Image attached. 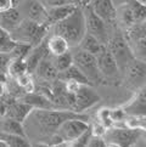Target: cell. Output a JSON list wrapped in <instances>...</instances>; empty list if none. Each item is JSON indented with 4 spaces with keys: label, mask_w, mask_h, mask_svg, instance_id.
I'll use <instances>...</instances> for the list:
<instances>
[{
    "label": "cell",
    "mask_w": 146,
    "mask_h": 147,
    "mask_svg": "<svg viewBox=\"0 0 146 147\" xmlns=\"http://www.w3.org/2000/svg\"><path fill=\"white\" fill-rule=\"evenodd\" d=\"M70 118H82L88 120V115L71 109L57 108H33L23 122L26 135L30 141H39L32 146H46L49 138L56 133L57 128Z\"/></svg>",
    "instance_id": "6da1fadb"
},
{
    "label": "cell",
    "mask_w": 146,
    "mask_h": 147,
    "mask_svg": "<svg viewBox=\"0 0 146 147\" xmlns=\"http://www.w3.org/2000/svg\"><path fill=\"white\" fill-rule=\"evenodd\" d=\"M54 34L62 36L70 48L78 46L83 35L85 34V20L83 13V7L77 5V7L66 18L53 24Z\"/></svg>",
    "instance_id": "7a4b0ae2"
},
{
    "label": "cell",
    "mask_w": 146,
    "mask_h": 147,
    "mask_svg": "<svg viewBox=\"0 0 146 147\" xmlns=\"http://www.w3.org/2000/svg\"><path fill=\"white\" fill-rule=\"evenodd\" d=\"M89 123L82 118H70L66 119L59 128L56 133L49 138L46 146H70L78 136H80L89 128Z\"/></svg>",
    "instance_id": "3957f363"
},
{
    "label": "cell",
    "mask_w": 146,
    "mask_h": 147,
    "mask_svg": "<svg viewBox=\"0 0 146 147\" xmlns=\"http://www.w3.org/2000/svg\"><path fill=\"white\" fill-rule=\"evenodd\" d=\"M48 30L49 28L45 26L38 24L27 18H22V21L9 33L12 40L16 43L35 46L44 41Z\"/></svg>",
    "instance_id": "277c9868"
},
{
    "label": "cell",
    "mask_w": 146,
    "mask_h": 147,
    "mask_svg": "<svg viewBox=\"0 0 146 147\" xmlns=\"http://www.w3.org/2000/svg\"><path fill=\"white\" fill-rule=\"evenodd\" d=\"M145 130L143 129H132L128 127H110L103 134V139L106 141V146L114 147H129L135 146L138 141H141L144 138Z\"/></svg>",
    "instance_id": "5b68a950"
},
{
    "label": "cell",
    "mask_w": 146,
    "mask_h": 147,
    "mask_svg": "<svg viewBox=\"0 0 146 147\" xmlns=\"http://www.w3.org/2000/svg\"><path fill=\"white\" fill-rule=\"evenodd\" d=\"M71 52L73 59V66H76L93 85L100 84L105 80L100 71H99L95 55H91L89 52L79 49L78 46L71 48Z\"/></svg>",
    "instance_id": "8992f818"
},
{
    "label": "cell",
    "mask_w": 146,
    "mask_h": 147,
    "mask_svg": "<svg viewBox=\"0 0 146 147\" xmlns=\"http://www.w3.org/2000/svg\"><path fill=\"white\" fill-rule=\"evenodd\" d=\"M126 38L127 43L132 50L135 59L145 61L146 57V27L145 22L135 23L132 27L126 29Z\"/></svg>",
    "instance_id": "52a82bcc"
},
{
    "label": "cell",
    "mask_w": 146,
    "mask_h": 147,
    "mask_svg": "<svg viewBox=\"0 0 146 147\" xmlns=\"http://www.w3.org/2000/svg\"><path fill=\"white\" fill-rule=\"evenodd\" d=\"M106 46L114 57L121 72L135 59L124 35H114L112 38H108Z\"/></svg>",
    "instance_id": "ba28073f"
},
{
    "label": "cell",
    "mask_w": 146,
    "mask_h": 147,
    "mask_svg": "<svg viewBox=\"0 0 146 147\" xmlns=\"http://www.w3.org/2000/svg\"><path fill=\"white\" fill-rule=\"evenodd\" d=\"M20 12L23 18L30 20L33 22L50 27L49 16H48V10L44 5H41L38 0H20Z\"/></svg>",
    "instance_id": "9c48e42d"
},
{
    "label": "cell",
    "mask_w": 146,
    "mask_h": 147,
    "mask_svg": "<svg viewBox=\"0 0 146 147\" xmlns=\"http://www.w3.org/2000/svg\"><path fill=\"white\" fill-rule=\"evenodd\" d=\"M83 13H84L87 33L94 35L97 40H100L103 45H106L107 40H108L107 23L93 11V9L89 6V4H87L85 6L83 7Z\"/></svg>",
    "instance_id": "30bf717a"
},
{
    "label": "cell",
    "mask_w": 146,
    "mask_h": 147,
    "mask_svg": "<svg viewBox=\"0 0 146 147\" xmlns=\"http://www.w3.org/2000/svg\"><path fill=\"white\" fill-rule=\"evenodd\" d=\"M124 74V82L127 83L129 88L140 89L144 86L145 78H146V66L145 61L134 59L128 66L122 71Z\"/></svg>",
    "instance_id": "8fae6325"
},
{
    "label": "cell",
    "mask_w": 146,
    "mask_h": 147,
    "mask_svg": "<svg viewBox=\"0 0 146 147\" xmlns=\"http://www.w3.org/2000/svg\"><path fill=\"white\" fill-rule=\"evenodd\" d=\"M99 101H100V96L93 89V85L80 84L74 94V108H73V111L83 113L87 109L95 106Z\"/></svg>",
    "instance_id": "7c38bea8"
},
{
    "label": "cell",
    "mask_w": 146,
    "mask_h": 147,
    "mask_svg": "<svg viewBox=\"0 0 146 147\" xmlns=\"http://www.w3.org/2000/svg\"><path fill=\"white\" fill-rule=\"evenodd\" d=\"M95 57H96L99 71H100L101 76L103 77V79H114V78H117L121 71H119L116 60H114V57L110 52L106 45L103 46L102 50Z\"/></svg>",
    "instance_id": "4fadbf2b"
},
{
    "label": "cell",
    "mask_w": 146,
    "mask_h": 147,
    "mask_svg": "<svg viewBox=\"0 0 146 147\" xmlns=\"http://www.w3.org/2000/svg\"><path fill=\"white\" fill-rule=\"evenodd\" d=\"M89 6L106 23L112 24L117 21V12L113 0H90Z\"/></svg>",
    "instance_id": "5bb4252c"
},
{
    "label": "cell",
    "mask_w": 146,
    "mask_h": 147,
    "mask_svg": "<svg viewBox=\"0 0 146 147\" xmlns=\"http://www.w3.org/2000/svg\"><path fill=\"white\" fill-rule=\"evenodd\" d=\"M127 115H146V88L137 90L133 98L123 107Z\"/></svg>",
    "instance_id": "9a60e30c"
},
{
    "label": "cell",
    "mask_w": 146,
    "mask_h": 147,
    "mask_svg": "<svg viewBox=\"0 0 146 147\" xmlns=\"http://www.w3.org/2000/svg\"><path fill=\"white\" fill-rule=\"evenodd\" d=\"M33 74H35L36 78H38L41 83H51L55 79H57L59 72H57L56 68L54 67L53 61H51V57L49 54H46L44 56V59L39 62V65L36 66Z\"/></svg>",
    "instance_id": "2e32d148"
},
{
    "label": "cell",
    "mask_w": 146,
    "mask_h": 147,
    "mask_svg": "<svg viewBox=\"0 0 146 147\" xmlns=\"http://www.w3.org/2000/svg\"><path fill=\"white\" fill-rule=\"evenodd\" d=\"M46 54H48V51H46L44 41L40 43L39 45H35V46H32V48H30L28 54L26 55V57L23 59L26 67H27V72L29 74H33L36 66L39 65V62L44 59V56Z\"/></svg>",
    "instance_id": "e0dca14e"
},
{
    "label": "cell",
    "mask_w": 146,
    "mask_h": 147,
    "mask_svg": "<svg viewBox=\"0 0 146 147\" xmlns=\"http://www.w3.org/2000/svg\"><path fill=\"white\" fill-rule=\"evenodd\" d=\"M18 100L28 103L29 106H32L33 108H54V105L51 102V100L38 91L23 92L22 95L18 97Z\"/></svg>",
    "instance_id": "ac0fdd59"
},
{
    "label": "cell",
    "mask_w": 146,
    "mask_h": 147,
    "mask_svg": "<svg viewBox=\"0 0 146 147\" xmlns=\"http://www.w3.org/2000/svg\"><path fill=\"white\" fill-rule=\"evenodd\" d=\"M22 15L17 6H14L6 11L0 12V27L4 28L5 30H12L16 26L22 21Z\"/></svg>",
    "instance_id": "d6986e66"
},
{
    "label": "cell",
    "mask_w": 146,
    "mask_h": 147,
    "mask_svg": "<svg viewBox=\"0 0 146 147\" xmlns=\"http://www.w3.org/2000/svg\"><path fill=\"white\" fill-rule=\"evenodd\" d=\"M44 44H45L46 51H48V54L50 56H59L61 54H65L66 51H68L71 49L68 44H67V41L62 36L56 34H53L50 38L44 40Z\"/></svg>",
    "instance_id": "ffe728a7"
},
{
    "label": "cell",
    "mask_w": 146,
    "mask_h": 147,
    "mask_svg": "<svg viewBox=\"0 0 146 147\" xmlns=\"http://www.w3.org/2000/svg\"><path fill=\"white\" fill-rule=\"evenodd\" d=\"M76 7H77V5H74V4L66 3V4H62V5H57V6H54V7L46 9V10H48L50 27L54 23H56V22H59V21L66 18Z\"/></svg>",
    "instance_id": "44dd1931"
},
{
    "label": "cell",
    "mask_w": 146,
    "mask_h": 147,
    "mask_svg": "<svg viewBox=\"0 0 146 147\" xmlns=\"http://www.w3.org/2000/svg\"><path fill=\"white\" fill-rule=\"evenodd\" d=\"M0 141H3L6 147H29L32 146L30 140L27 136L18 134H10L0 131Z\"/></svg>",
    "instance_id": "7402d4cb"
},
{
    "label": "cell",
    "mask_w": 146,
    "mask_h": 147,
    "mask_svg": "<svg viewBox=\"0 0 146 147\" xmlns=\"http://www.w3.org/2000/svg\"><path fill=\"white\" fill-rule=\"evenodd\" d=\"M103 46L105 45H103L100 40H97L94 35L87 33V32H85L84 35H83V38L79 41V44H78V48L79 49L89 52V54H91V55H95V56L102 50Z\"/></svg>",
    "instance_id": "603a6c76"
},
{
    "label": "cell",
    "mask_w": 146,
    "mask_h": 147,
    "mask_svg": "<svg viewBox=\"0 0 146 147\" xmlns=\"http://www.w3.org/2000/svg\"><path fill=\"white\" fill-rule=\"evenodd\" d=\"M0 131L27 136L23 128V124L14 118L6 117V115H0Z\"/></svg>",
    "instance_id": "cb8c5ba5"
},
{
    "label": "cell",
    "mask_w": 146,
    "mask_h": 147,
    "mask_svg": "<svg viewBox=\"0 0 146 147\" xmlns=\"http://www.w3.org/2000/svg\"><path fill=\"white\" fill-rule=\"evenodd\" d=\"M57 79H60V80H74V82L79 83V84H88V85H93V84L85 78V76L73 65L68 68V69L59 73V74H57Z\"/></svg>",
    "instance_id": "d4e9b609"
},
{
    "label": "cell",
    "mask_w": 146,
    "mask_h": 147,
    "mask_svg": "<svg viewBox=\"0 0 146 147\" xmlns=\"http://www.w3.org/2000/svg\"><path fill=\"white\" fill-rule=\"evenodd\" d=\"M116 12H117V21H119L121 24L126 29L137 23L134 17H133L132 11H130V9L128 7L127 3H123V4L119 5L118 7H116Z\"/></svg>",
    "instance_id": "484cf974"
},
{
    "label": "cell",
    "mask_w": 146,
    "mask_h": 147,
    "mask_svg": "<svg viewBox=\"0 0 146 147\" xmlns=\"http://www.w3.org/2000/svg\"><path fill=\"white\" fill-rule=\"evenodd\" d=\"M127 5L133 13V17L137 23L145 22L146 20V9H145V3L140 1V0H127Z\"/></svg>",
    "instance_id": "4316f807"
},
{
    "label": "cell",
    "mask_w": 146,
    "mask_h": 147,
    "mask_svg": "<svg viewBox=\"0 0 146 147\" xmlns=\"http://www.w3.org/2000/svg\"><path fill=\"white\" fill-rule=\"evenodd\" d=\"M51 61H53V65L56 68V71L61 73L73 65V59H72V52L71 49L68 51H66L65 54H61L59 56H50Z\"/></svg>",
    "instance_id": "83f0119b"
},
{
    "label": "cell",
    "mask_w": 146,
    "mask_h": 147,
    "mask_svg": "<svg viewBox=\"0 0 146 147\" xmlns=\"http://www.w3.org/2000/svg\"><path fill=\"white\" fill-rule=\"evenodd\" d=\"M27 72V67H26L24 60L23 59H11L7 68V77L15 79L20 74ZM28 73V72H27Z\"/></svg>",
    "instance_id": "f1b7e54d"
},
{
    "label": "cell",
    "mask_w": 146,
    "mask_h": 147,
    "mask_svg": "<svg viewBox=\"0 0 146 147\" xmlns=\"http://www.w3.org/2000/svg\"><path fill=\"white\" fill-rule=\"evenodd\" d=\"M16 41H14L7 30L0 27V54H9Z\"/></svg>",
    "instance_id": "f546056e"
},
{
    "label": "cell",
    "mask_w": 146,
    "mask_h": 147,
    "mask_svg": "<svg viewBox=\"0 0 146 147\" xmlns=\"http://www.w3.org/2000/svg\"><path fill=\"white\" fill-rule=\"evenodd\" d=\"M146 115H127L123 125L132 129H143L145 130Z\"/></svg>",
    "instance_id": "4dcf8cb0"
},
{
    "label": "cell",
    "mask_w": 146,
    "mask_h": 147,
    "mask_svg": "<svg viewBox=\"0 0 146 147\" xmlns=\"http://www.w3.org/2000/svg\"><path fill=\"white\" fill-rule=\"evenodd\" d=\"M32 46H29L27 44H21V43H16L14 45V48L11 49V51L9 52V55L11 59H24L26 55L28 54V51L30 50Z\"/></svg>",
    "instance_id": "1f68e13d"
},
{
    "label": "cell",
    "mask_w": 146,
    "mask_h": 147,
    "mask_svg": "<svg viewBox=\"0 0 146 147\" xmlns=\"http://www.w3.org/2000/svg\"><path fill=\"white\" fill-rule=\"evenodd\" d=\"M10 57L9 54H0V80L6 82L7 79V68L10 63Z\"/></svg>",
    "instance_id": "d6a6232c"
},
{
    "label": "cell",
    "mask_w": 146,
    "mask_h": 147,
    "mask_svg": "<svg viewBox=\"0 0 146 147\" xmlns=\"http://www.w3.org/2000/svg\"><path fill=\"white\" fill-rule=\"evenodd\" d=\"M127 114L124 112L123 108H113L110 109V118H111L112 123H124V119H126Z\"/></svg>",
    "instance_id": "836d02e7"
},
{
    "label": "cell",
    "mask_w": 146,
    "mask_h": 147,
    "mask_svg": "<svg viewBox=\"0 0 146 147\" xmlns=\"http://www.w3.org/2000/svg\"><path fill=\"white\" fill-rule=\"evenodd\" d=\"M97 119H99V122H100L106 129L113 125L111 118H110V109H108V108H102V109H100V111H99V113H97Z\"/></svg>",
    "instance_id": "e575fe53"
},
{
    "label": "cell",
    "mask_w": 146,
    "mask_h": 147,
    "mask_svg": "<svg viewBox=\"0 0 146 147\" xmlns=\"http://www.w3.org/2000/svg\"><path fill=\"white\" fill-rule=\"evenodd\" d=\"M87 146H89V147H105L106 146V141H105V139H103V136L93 135L91 134Z\"/></svg>",
    "instance_id": "d590c367"
},
{
    "label": "cell",
    "mask_w": 146,
    "mask_h": 147,
    "mask_svg": "<svg viewBox=\"0 0 146 147\" xmlns=\"http://www.w3.org/2000/svg\"><path fill=\"white\" fill-rule=\"evenodd\" d=\"M38 1L44 5L46 9L49 7H54V6H57V5H62V4H66L67 0H38Z\"/></svg>",
    "instance_id": "8d00e7d4"
},
{
    "label": "cell",
    "mask_w": 146,
    "mask_h": 147,
    "mask_svg": "<svg viewBox=\"0 0 146 147\" xmlns=\"http://www.w3.org/2000/svg\"><path fill=\"white\" fill-rule=\"evenodd\" d=\"M15 6L14 0H0V12L6 11V10L11 9Z\"/></svg>",
    "instance_id": "74e56055"
},
{
    "label": "cell",
    "mask_w": 146,
    "mask_h": 147,
    "mask_svg": "<svg viewBox=\"0 0 146 147\" xmlns=\"http://www.w3.org/2000/svg\"><path fill=\"white\" fill-rule=\"evenodd\" d=\"M7 94V89H6V82L0 80V97H3L4 95Z\"/></svg>",
    "instance_id": "f35d334b"
},
{
    "label": "cell",
    "mask_w": 146,
    "mask_h": 147,
    "mask_svg": "<svg viewBox=\"0 0 146 147\" xmlns=\"http://www.w3.org/2000/svg\"><path fill=\"white\" fill-rule=\"evenodd\" d=\"M14 3H15V6H16V5L20 3V0H14Z\"/></svg>",
    "instance_id": "ab89813d"
}]
</instances>
